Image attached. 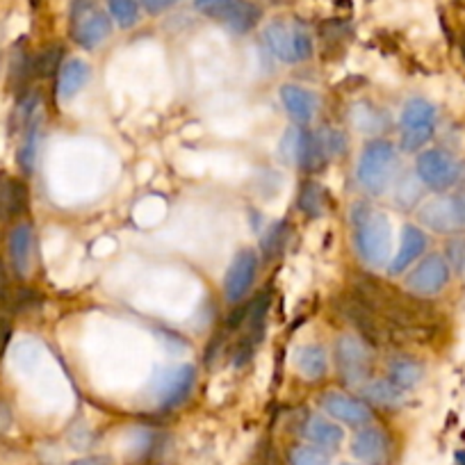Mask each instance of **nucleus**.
Wrapping results in <instances>:
<instances>
[{
    "label": "nucleus",
    "instance_id": "e433bc0d",
    "mask_svg": "<svg viewBox=\"0 0 465 465\" xmlns=\"http://www.w3.org/2000/svg\"><path fill=\"white\" fill-rule=\"evenodd\" d=\"M7 297H10V283H7L5 267L0 262V303H5Z\"/></svg>",
    "mask_w": 465,
    "mask_h": 465
},
{
    "label": "nucleus",
    "instance_id": "a878e982",
    "mask_svg": "<svg viewBox=\"0 0 465 465\" xmlns=\"http://www.w3.org/2000/svg\"><path fill=\"white\" fill-rule=\"evenodd\" d=\"M299 205H302L303 213L311 214V217H320V214H324V205H326L324 187L317 185L315 181L303 183L302 196H299Z\"/></svg>",
    "mask_w": 465,
    "mask_h": 465
},
{
    "label": "nucleus",
    "instance_id": "cd10ccee",
    "mask_svg": "<svg viewBox=\"0 0 465 465\" xmlns=\"http://www.w3.org/2000/svg\"><path fill=\"white\" fill-rule=\"evenodd\" d=\"M223 16H226L228 28H232L235 33H244V30H249L258 21V10L238 0V3H235V5H232Z\"/></svg>",
    "mask_w": 465,
    "mask_h": 465
},
{
    "label": "nucleus",
    "instance_id": "dca6fc26",
    "mask_svg": "<svg viewBox=\"0 0 465 465\" xmlns=\"http://www.w3.org/2000/svg\"><path fill=\"white\" fill-rule=\"evenodd\" d=\"M12 267L19 276H30L35 265V228L30 223H16L7 240Z\"/></svg>",
    "mask_w": 465,
    "mask_h": 465
},
{
    "label": "nucleus",
    "instance_id": "4c0bfd02",
    "mask_svg": "<svg viewBox=\"0 0 465 465\" xmlns=\"http://www.w3.org/2000/svg\"><path fill=\"white\" fill-rule=\"evenodd\" d=\"M10 424H12L10 409H7V404H3V401H0V433H5L7 429H10Z\"/></svg>",
    "mask_w": 465,
    "mask_h": 465
},
{
    "label": "nucleus",
    "instance_id": "2eb2a0df",
    "mask_svg": "<svg viewBox=\"0 0 465 465\" xmlns=\"http://www.w3.org/2000/svg\"><path fill=\"white\" fill-rule=\"evenodd\" d=\"M281 103L297 124H311L320 110V96L312 89L302 87V84H283L281 87Z\"/></svg>",
    "mask_w": 465,
    "mask_h": 465
},
{
    "label": "nucleus",
    "instance_id": "ea45409f",
    "mask_svg": "<svg viewBox=\"0 0 465 465\" xmlns=\"http://www.w3.org/2000/svg\"><path fill=\"white\" fill-rule=\"evenodd\" d=\"M342 465H351V463H342Z\"/></svg>",
    "mask_w": 465,
    "mask_h": 465
},
{
    "label": "nucleus",
    "instance_id": "f8f14e48",
    "mask_svg": "<svg viewBox=\"0 0 465 465\" xmlns=\"http://www.w3.org/2000/svg\"><path fill=\"white\" fill-rule=\"evenodd\" d=\"M450 281V265L442 256H429L406 279V288L418 297L438 294Z\"/></svg>",
    "mask_w": 465,
    "mask_h": 465
},
{
    "label": "nucleus",
    "instance_id": "7ed1b4c3",
    "mask_svg": "<svg viewBox=\"0 0 465 465\" xmlns=\"http://www.w3.org/2000/svg\"><path fill=\"white\" fill-rule=\"evenodd\" d=\"M15 128L19 131V146H16V160L25 173H33L35 160H37L39 142H42V103L37 94H25L15 110Z\"/></svg>",
    "mask_w": 465,
    "mask_h": 465
},
{
    "label": "nucleus",
    "instance_id": "aec40b11",
    "mask_svg": "<svg viewBox=\"0 0 465 465\" xmlns=\"http://www.w3.org/2000/svg\"><path fill=\"white\" fill-rule=\"evenodd\" d=\"M292 365L303 379H308V381H317V379L326 374L329 361H326V351L320 347V344H302V347L294 349Z\"/></svg>",
    "mask_w": 465,
    "mask_h": 465
},
{
    "label": "nucleus",
    "instance_id": "4be33fe9",
    "mask_svg": "<svg viewBox=\"0 0 465 465\" xmlns=\"http://www.w3.org/2000/svg\"><path fill=\"white\" fill-rule=\"evenodd\" d=\"M303 436L311 442H315L317 447H322V450H335L342 442L344 433L331 420L322 418V415H311L308 422L303 424Z\"/></svg>",
    "mask_w": 465,
    "mask_h": 465
},
{
    "label": "nucleus",
    "instance_id": "f3484780",
    "mask_svg": "<svg viewBox=\"0 0 465 465\" xmlns=\"http://www.w3.org/2000/svg\"><path fill=\"white\" fill-rule=\"evenodd\" d=\"M28 208V187L24 181L0 172V223L21 217Z\"/></svg>",
    "mask_w": 465,
    "mask_h": 465
},
{
    "label": "nucleus",
    "instance_id": "c85d7f7f",
    "mask_svg": "<svg viewBox=\"0 0 465 465\" xmlns=\"http://www.w3.org/2000/svg\"><path fill=\"white\" fill-rule=\"evenodd\" d=\"M288 235H290L288 223H285V222L272 223V228L267 231L265 238H262V249H265L267 258H274V256H279L281 252H283Z\"/></svg>",
    "mask_w": 465,
    "mask_h": 465
},
{
    "label": "nucleus",
    "instance_id": "412c9836",
    "mask_svg": "<svg viewBox=\"0 0 465 465\" xmlns=\"http://www.w3.org/2000/svg\"><path fill=\"white\" fill-rule=\"evenodd\" d=\"M427 249V235H424L420 228L415 226H406L404 232H401V244L397 249L395 258L391 262V272L392 274H400L404 272L406 267H411L415 262V258Z\"/></svg>",
    "mask_w": 465,
    "mask_h": 465
},
{
    "label": "nucleus",
    "instance_id": "20e7f679",
    "mask_svg": "<svg viewBox=\"0 0 465 465\" xmlns=\"http://www.w3.org/2000/svg\"><path fill=\"white\" fill-rule=\"evenodd\" d=\"M262 39L267 51L285 64H299L312 55L311 33L294 21H272L262 30Z\"/></svg>",
    "mask_w": 465,
    "mask_h": 465
},
{
    "label": "nucleus",
    "instance_id": "bb28decb",
    "mask_svg": "<svg viewBox=\"0 0 465 465\" xmlns=\"http://www.w3.org/2000/svg\"><path fill=\"white\" fill-rule=\"evenodd\" d=\"M107 10L110 16L122 28H133L140 21V5L137 0H107Z\"/></svg>",
    "mask_w": 465,
    "mask_h": 465
},
{
    "label": "nucleus",
    "instance_id": "6e6552de",
    "mask_svg": "<svg viewBox=\"0 0 465 465\" xmlns=\"http://www.w3.org/2000/svg\"><path fill=\"white\" fill-rule=\"evenodd\" d=\"M281 153L285 160L299 164L303 172H317L326 158L320 135L299 126L285 131L283 142H281Z\"/></svg>",
    "mask_w": 465,
    "mask_h": 465
},
{
    "label": "nucleus",
    "instance_id": "b1692460",
    "mask_svg": "<svg viewBox=\"0 0 465 465\" xmlns=\"http://www.w3.org/2000/svg\"><path fill=\"white\" fill-rule=\"evenodd\" d=\"M365 397L374 401V404H381V406H400L404 404V395L406 392L401 388H397L391 379H377V381L368 383L363 388Z\"/></svg>",
    "mask_w": 465,
    "mask_h": 465
},
{
    "label": "nucleus",
    "instance_id": "ddd939ff",
    "mask_svg": "<svg viewBox=\"0 0 465 465\" xmlns=\"http://www.w3.org/2000/svg\"><path fill=\"white\" fill-rule=\"evenodd\" d=\"M322 406H324L331 418L338 420V422L351 424V427H363L372 420V411H370L368 404L354 400V397L342 395V392H326Z\"/></svg>",
    "mask_w": 465,
    "mask_h": 465
},
{
    "label": "nucleus",
    "instance_id": "58836bf2",
    "mask_svg": "<svg viewBox=\"0 0 465 465\" xmlns=\"http://www.w3.org/2000/svg\"><path fill=\"white\" fill-rule=\"evenodd\" d=\"M71 465H112V463L105 459H98V456H84V459L74 460Z\"/></svg>",
    "mask_w": 465,
    "mask_h": 465
},
{
    "label": "nucleus",
    "instance_id": "6ab92c4d",
    "mask_svg": "<svg viewBox=\"0 0 465 465\" xmlns=\"http://www.w3.org/2000/svg\"><path fill=\"white\" fill-rule=\"evenodd\" d=\"M351 451L359 460L368 465H379L388 456V440L379 429H361L351 442Z\"/></svg>",
    "mask_w": 465,
    "mask_h": 465
},
{
    "label": "nucleus",
    "instance_id": "9b49d317",
    "mask_svg": "<svg viewBox=\"0 0 465 465\" xmlns=\"http://www.w3.org/2000/svg\"><path fill=\"white\" fill-rule=\"evenodd\" d=\"M258 272V256L252 249H242V252L235 253L231 267L226 272V279H223V294H226L228 303H238L247 297V292L252 290L253 281H256Z\"/></svg>",
    "mask_w": 465,
    "mask_h": 465
},
{
    "label": "nucleus",
    "instance_id": "2f4dec72",
    "mask_svg": "<svg viewBox=\"0 0 465 465\" xmlns=\"http://www.w3.org/2000/svg\"><path fill=\"white\" fill-rule=\"evenodd\" d=\"M320 140H322V146H324L326 155H340L347 151V137H344V133L333 131V128H326V131L320 135Z\"/></svg>",
    "mask_w": 465,
    "mask_h": 465
},
{
    "label": "nucleus",
    "instance_id": "f257e3e1",
    "mask_svg": "<svg viewBox=\"0 0 465 465\" xmlns=\"http://www.w3.org/2000/svg\"><path fill=\"white\" fill-rule=\"evenodd\" d=\"M351 226L359 256L372 267L383 265L392 252L391 217L381 210L370 208L368 203H356L351 210Z\"/></svg>",
    "mask_w": 465,
    "mask_h": 465
},
{
    "label": "nucleus",
    "instance_id": "0eeeda50",
    "mask_svg": "<svg viewBox=\"0 0 465 465\" xmlns=\"http://www.w3.org/2000/svg\"><path fill=\"white\" fill-rule=\"evenodd\" d=\"M415 172H418V178L424 185L436 192H445L460 181L463 167L447 151L429 149L420 153L418 163H415Z\"/></svg>",
    "mask_w": 465,
    "mask_h": 465
},
{
    "label": "nucleus",
    "instance_id": "39448f33",
    "mask_svg": "<svg viewBox=\"0 0 465 465\" xmlns=\"http://www.w3.org/2000/svg\"><path fill=\"white\" fill-rule=\"evenodd\" d=\"M436 105L427 98H411L400 116L401 126V149L413 153L422 149L436 131Z\"/></svg>",
    "mask_w": 465,
    "mask_h": 465
},
{
    "label": "nucleus",
    "instance_id": "f704fd0d",
    "mask_svg": "<svg viewBox=\"0 0 465 465\" xmlns=\"http://www.w3.org/2000/svg\"><path fill=\"white\" fill-rule=\"evenodd\" d=\"M140 3L146 12H151V15H160V12L169 10V7H173L176 3H181V0H140Z\"/></svg>",
    "mask_w": 465,
    "mask_h": 465
},
{
    "label": "nucleus",
    "instance_id": "c9c22d12",
    "mask_svg": "<svg viewBox=\"0 0 465 465\" xmlns=\"http://www.w3.org/2000/svg\"><path fill=\"white\" fill-rule=\"evenodd\" d=\"M10 338H12L10 320H7V317L0 315V361H3V356H5L7 344H10Z\"/></svg>",
    "mask_w": 465,
    "mask_h": 465
},
{
    "label": "nucleus",
    "instance_id": "423d86ee",
    "mask_svg": "<svg viewBox=\"0 0 465 465\" xmlns=\"http://www.w3.org/2000/svg\"><path fill=\"white\" fill-rule=\"evenodd\" d=\"M418 217L429 231L445 232V235L465 231V194L433 196L420 205Z\"/></svg>",
    "mask_w": 465,
    "mask_h": 465
},
{
    "label": "nucleus",
    "instance_id": "f03ea898",
    "mask_svg": "<svg viewBox=\"0 0 465 465\" xmlns=\"http://www.w3.org/2000/svg\"><path fill=\"white\" fill-rule=\"evenodd\" d=\"M397 169V149L388 140H374L363 149L356 167L361 187L370 194L379 196L391 185L392 173Z\"/></svg>",
    "mask_w": 465,
    "mask_h": 465
},
{
    "label": "nucleus",
    "instance_id": "a211bd4d",
    "mask_svg": "<svg viewBox=\"0 0 465 465\" xmlns=\"http://www.w3.org/2000/svg\"><path fill=\"white\" fill-rule=\"evenodd\" d=\"M89 78H92V69H89L87 62L78 60V57L64 62L60 69V78H57V96H60V101L69 103L71 98L78 96L84 84L89 83Z\"/></svg>",
    "mask_w": 465,
    "mask_h": 465
},
{
    "label": "nucleus",
    "instance_id": "4468645a",
    "mask_svg": "<svg viewBox=\"0 0 465 465\" xmlns=\"http://www.w3.org/2000/svg\"><path fill=\"white\" fill-rule=\"evenodd\" d=\"M112 24L107 19L105 12L101 10H84L80 15H75V24H74V37L75 42L80 44L83 48L92 51L96 48L98 44L105 42L110 37Z\"/></svg>",
    "mask_w": 465,
    "mask_h": 465
},
{
    "label": "nucleus",
    "instance_id": "473e14b6",
    "mask_svg": "<svg viewBox=\"0 0 465 465\" xmlns=\"http://www.w3.org/2000/svg\"><path fill=\"white\" fill-rule=\"evenodd\" d=\"M238 0H194V7L208 15H226Z\"/></svg>",
    "mask_w": 465,
    "mask_h": 465
},
{
    "label": "nucleus",
    "instance_id": "393cba45",
    "mask_svg": "<svg viewBox=\"0 0 465 465\" xmlns=\"http://www.w3.org/2000/svg\"><path fill=\"white\" fill-rule=\"evenodd\" d=\"M351 124L363 133H377L386 126V114L370 103H359L351 110Z\"/></svg>",
    "mask_w": 465,
    "mask_h": 465
},
{
    "label": "nucleus",
    "instance_id": "5701e85b",
    "mask_svg": "<svg viewBox=\"0 0 465 465\" xmlns=\"http://www.w3.org/2000/svg\"><path fill=\"white\" fill-rule=\"evenodd\" d=\"M422 377H424L422 365L415 363V361L411 359H395L391 363V368H388V379H391V381L395 383L397 388H401L404 392L413 391L415 386H420Z\"/></svg>",
    "mask_w": 465,
    "mask_h": 465
},
{
    "label": "nucleus",
    "instance_id": "1a4fd4ad",
    "mask_svg": "<svg viewBox=\"0 0 465 465\" xmlns=\"http://www.w3.org/2000/svg\"><path fill=\"white\" fill-rule=\"evenodd\" d=\"M194 383L196 370L192 365H176V368H169L158 374L153 388H151V395L160 409H172L190 395Z\"/></svg>",
    "mask_w": 465,
    "mask_h": 465
},
{
    "label": "nucleus",
    "instance_id": "9d476101",
    "mask_svg": "<svg viewBox=\"0 0 465 465\" xmlns=\"http://www.w3.org/2000/svg\"><path fill=\"white\" fill-rule=\"evenodd\" d=\"M335 356H338V368L344 383H349V386H361V383L368 381L370 351L363 340L354 338V335H342L338 340Z\"/></svg>",
    "mask_w": 465,
    "mask_h": 465
},
{
    "label": "nucleus",
    "instance_id": "c756f323",
    "mask_svg": "<svg viewBox=\"0 0 465 465\" xmlns=\"http://www.w3.org/2000/svg\"><path fill=\"white\" fill-rule=\"evenodd\" d=\"M290 465H329V459L315 447H297L290 456Z\"/></svg>",
    "mask_w": 465,
    "mask_h": 465
},
{
    "label": "nucleus",
    "instance_id": "7c9ffc66",
    "mask_svg": "<svg viewBox=\"0 0 465 465\" xmlns=\"http://www.w3.org/2000/svg\"><path fill=\"white\" fill-rule=\"evenodd\" d=\"M60 60H62V53L60 48H46L42 55L35 60L33 69L37 75H51L55 74V69H60Z\"/></svg>",
    "mask_w": 465,
    "mask_h": 465
},
{
    "label": "nucleus",
    "instance_id": "72a5a7b5",
    "mask_svg": "<svg viewBox=\"0 0 465 465\" xmlns=\"http://www.w3.org/2000/svg\"><path fill=\"white\" fill-rule=\"evenodd\" d=\"M447 252H450L451 267H454L460 276H465V240H454Z\"/></svg>",
    "mask_w": 465,
    "mask_h": 465
}]
</instances>
